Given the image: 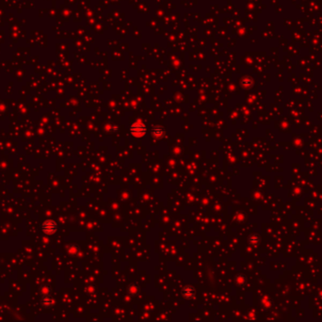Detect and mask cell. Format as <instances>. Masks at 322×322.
I'll list each match as a JSON object with an SVG mask.
<instances>
[{"mask_svg": "<svg viewBox=\"0 0 322 322\" xmlns=\"http://www.w3.org/2000/svg\"><path fill=\"white\" fill-rule=\"evenodd\" d=\"M57 229V224L52 221H47L46 222L43 223V231L47 232L49 234L54 233Z\"/></svg>", "mask_w": 322, "mask_h": 322, "instance_id": "2", "label": "cell"}, {"mask_svg": "<svg viewBox=\"0 0 322 322\" xmlns=\"http://www.w3.org/2000/svg\"><path fill=\"white\" fill-rule=\"evenodd\" d=\"M157 133L159 134V136H161V135L163 134V131H162L161 129H154V130L153 131V135H154V136H157Z\"/></svg>", "mask_w": 322, "mask_h": 322, "instance_id": "4", "label": "cell"}, {"mask_svg": "<svg viewBox=\"0 0 322 322\" xmlns=\"http://www.w3.org/2000/svg\"><path fill=\"white\" fill-rule=\"evenodd\" d=\"M183 295H184L185 298H188V299L192 298L193 295H194V293H193V289L191 288V287H189V286L185 287V288L183 290Z\"/></svg>", "mask_w": 322, "mask_h": 322, "instance_id": "3", "label": "cell"}, {"mask_svg": "<svg viewBox=\"0 0 322 322\" xmlns=\"http://www.w3.org/2000/svg\"><path fill=\"white\" fill-rule=\"evenodd\" d=\"M130 131L133 133L135 136H139V137H141L145 134L146 132V129L143 124L141 123H136V124H133L131 127H130Z\"/></svg>", "mask_w": 322, "mask_h": 322, "instance_id": "1", "label": "cell"}]
</instances>
